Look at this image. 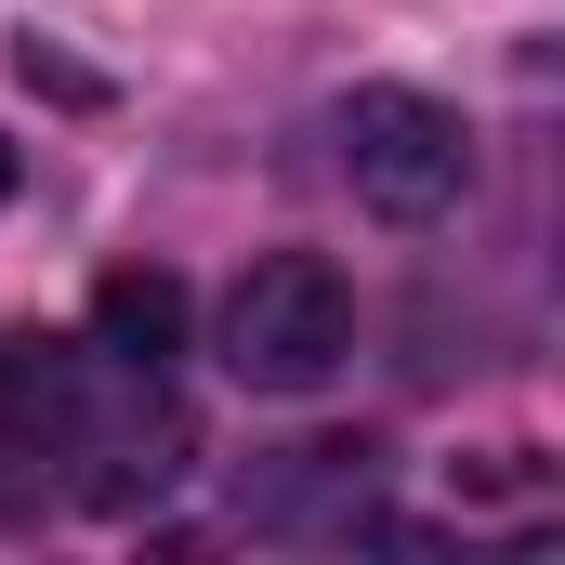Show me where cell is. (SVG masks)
<instances>
[{
	"label": "cell",
	"mask_w": 565,
	"mask_h": 565,
	"mask_svg": "<svg viewBox=\"0 0 565 565\" xmlns=\"http://www.w3.org/2000/svg\"><path fill=\"white\" fill-rule=\"evenodd\" d=\"M13 79H26V93H53V106H106V79H93V66H66V53H40V40L13 53Z\"/></svg>",
	"instance_id": "5b68a950"
},
{
	"label": "cell",
	"mask_w": 565,
	"mask_h": 565,
	"mask_svg": "<svg viewBox=\"0 0 565 565\" xmlns=\"http://www.w3.org/2000/svg\"><path fill=\"white\" fill-rule=\"evenodd\" d=\"M79 408V369H66V342H40V329H0V434L13 447H40V434H66Z\"/></svg>",
	"instance_id": "277c9868"
},
{
	"label": "cell",
	"mask_w": 565,
	"mask_h": 565,
	"mask_svg": "<svg viewBox=\"0 0 565 565\" xmlns=\"http://www.w3.org/2000/svg\"><path fill=\"white\" fill-rule=\"evenodd\" d=\"M184 277L171 264H119V277H93V342L119 355V369H171L184 355Z\"/></svg>",
	"instance_id": "3957f363"
},
{
	"label": "cell",
	"mask_w": 565,
	"mask_h": 565,
	"mask_svg": "<svg viewBox=\"0 0 565 565\" xmlns=\"http://www.w3.org/2000/svg\"><path fill=\"white\" fill-rule=\"evenodd\" d=\"M342 171L382 224H434L473 198V132H460V106H434L408 79H369V93H342Z\"/></svg>",
	"instance_id": "7a4b0ae2"
},
{
	"label": "cell",
	"mask_w": 565,
	"mask_h": 565,
	"mask_svg": "<svg viewBox=\"0 0 565 565\" xmlns=\"http://www.w3.org/2000/svg\"><path fill=\"white\" fill-rule=\"evenodd\" d=\"M342 355H355V289H342V264L277 250V264H250V277L224 289V382L237 395H316Z\"/></svg>",
	"instance_id": "6da1fadb"
},
{
	"label": "cell",
	"mask_w": 565,
	"mask_h": 565,
	"mask_svg": "<svg viewBox=\"0 0 565 565\" xmlns=\"http://www.w3.org/2000/svg\"><path fill=\"white\" fill-rule=\"evenodd\" d=\"M0 198H13V145H0Z\"/></svg>",
	"instance_id": "8992f818"
}]
</instances>
